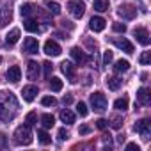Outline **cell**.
Returning <instances> with one entry per match:
<instances>
[{"instance_id": "33", "label": "cell", "mask_w": 151, "mask_h": 151, "mask_svg": "<svg viewBox=\"0 0 151 151\" xmlns=\"http://www.w3.org/2000/svg\"><path fill=\"white\" fill-rule=\"evenodd\" d=\"M139 62H140L142 66H147V64L151 62V52H142V55L139 57Z\"/></svg>"}, {"instance_id": "19", "label": "cell", "mask_w": 151, "mask_h": 151, "mask_svg": "<svg viewBox=\"0 0 151 151\" xmlns=\"http://www.w3.org/2000/svg\"><path fill=\"white\" fill-rule=\"evenodd\" d=\"M23 29H25L27 32H39V23H37L36 20H32V18H25Z\"/></svg>"}, {"instance_id": "24", "label": "cell", "mask_w": 151, "mask_h": 151, "mask_svg": "<svg viewBox=\"0 0 151 151\" xmlns=\"http://www.w3.org/2000/svg\"><path fill=\"white\" fill-rule=\"evenodd\" d=\"M93 7L98 13H105V11H109V0H94Z\"/></svg>"}, {"instance_id": "16", "label": "cell", "mask_w": 151, "mask_h": 151, "mask_svg": "<svg viewBox=\"0 0 151 151\" xmlns=\"http://www.w3.org/2000/svg\"><path fill=\"white\" fill-rule=\"evenodd\" d=\"M69 53H71V59L77 62V64H84L86 60H87V57H86V53L78 48V46H73L71 50H69Z\"/></svg>"}, {"instance_id": "18", "label": "cell", "mask_w": 151, "mask_h": 151, "mask_svg": "<svg viewBox=\"0 0 151 151\" xmlns=\"http://www.w3.org/2000/svg\"><path fill=\"white\" fill-rule=\"evenodd\" d=\"M11 9H7V7H0V29L2 27H6L9 22H11Z\"/></svg>"}, {"instance_id": "42", "label": "cell", "mask_w": 151, "mask_h": 151, "mask_svg": "<svg viewBox=\"0 0 151 151\" xmlns=\"http://www.w3.org/2000/svg\"><path fill=\"white\" fill-rule=\"evenodd\" d=\"M7 146V137L4 133H0V147H6Z\"/></svg>"}, {"instance_id": "36", "label": "cell", "mask_w": 151, "mask_h": 151, "mask_svg": "<svg viewBox=\"0 0 151 151\" xmlns=\"http://www.w3.org/2000/svg\"><path fill=\"white\" fill-rule=\"evenodd\" d=\"M43 69H45V77H46V78H50L52 69H53V64H52L50 60H46V62H43Z\"/></svg>"}, {"instance_id": "32", "label": "cell", "mask_w": 151, "mask_h": 151, "mask_svg": "<svg viewBox=\"0 0 151 151\" xmlns=\"http://www.w3.org/2000/svg\"><path fill=\"white\" fill-rule=\"evenodd\" d=\"M36 123H37V114H36V112H29V114H27V117H25V124L34 126Z\"/></svg>"}, {"instance_id": "11", "label": "cell", "mask_w": 151, "mask_h": 151, "mask_svg": "<svg viewBox=\"0 0 151 151\" xmlns=\"http://www.w3.org/2000/svg\"><path fill=\"white\" fill-rule=\"evenodd\" d=\"M37 93H39L37 86H25V87H23V91H22V94H23V100H25V101H34V100H36V96H37Z\"/></svg>"}, {"instance_id": "23", "label": "cell", "mask_w": 151, "mask_h": 151, "mask_svg": "<svg viewBox=\"0 0 151 151\" xmlns=\"http://www.w3.org/2000/svg\"><path fill=\"white\" fill-rule=\"evenodd\" d=\"M60 121H62V123H66V124H73V123H75V114H73L71 110H68V109H66V110H62V112H60Z\"/></svg>"}, {"instance_id": "20", "label": "cell", "mask_w": 151, "mask_h": 151, "mask_svg": "<svg viewBox=\"0 0 151 151\" xmlns=\"http://www.w3.org/2000/svg\"><path fill=\"white\" fill-rule=\"evenodd\" d=\"M128 69H130V62H128L126 59L116 60V64H114V71H116V73H126Z\"/></svg>"}, {"instance_id": "28", "label": "cell", "mask_w": 151, "mask_h": 151, "mask_svg": "<svg viewBox=\"0 0 151 151\" xmlns=\"http://www.w3.org/2000/svg\"><path fill=\"white\" fill-rule=\"evenodd\" d=\"M45 6L48 7V11H50L52 14H60V6H59L57 2H53V0H46Z\"/></svg>"}, {"instance_id": "27", "label": "cell", "mask_w": 151, "mask_h": 151, "mask_svg": "<svg viewBox=\"0 0 151 151\" xmlns=\"http://www.w3.org/2000/svg\"><path fill=\"white\" fill-rule=\"evenodd\" d=\"M50 89H52L53 93L62 91V80H60L59 77H52V80H50Z\"/></svg>"}, {"instance_id": "40", "label": "cell", "mask_w": 151, "mask_h": 151, "mask_svg": "<svg viewBox=\"0 0 151 151\" xmlns=\"http://www.w3.org/2000/svg\"><path fill=\"white\" fill-rule=\"evenodd\" d=\"M121 123H123V119H121V117H114V119H112V123H110V126H112L114 130H119V128H121Z\"/></svg>"}, {"instance_id": "26", "label": "cell", "mask_w": 151, "mask_h": 151, "mask_svg": "<svg viewBox=\"0 0 151 151\" xmlns=\"http://www.w3.org/2000/svg\"><path fill=\"white\" fill-rule=\"evenodd\" d=\"M114 109L119 110V112H124L128 109V98H117L114 101Z\"/></svg>"}, {"instance_id": "47", "label": "cell", "mask_w": 151, "mask_h": 151, "mask_svg": "<svg viewBox=\"0 0 151 151\" xmlns=\"http://www.w3.org/2000/svg\"><path fill=\"white\" fill-rule=\"evenodd\" d=\"M0 64H2V57H0Z\"/></svg>"}, {"instance_id": "29", "label": "cell", "mask_w": 151, "mask_h": 151, "mask_svg": "<svg viewBox=\"0 0 151 151\" xmlns=\"http://www.w3.org/2000/svg\"><path fill=\"white\" fill-rule=\"evenodd\" d=\"M37 140H39L43 146H48V144L52 142V137H50L45 130H39V132H37Z\"/></svg>"}, {"instance_id": "12", "label": "cell", "mask_w": 151, "mask_h": 151, "mask_svg": "<svg viewBox=\"0 0 151 151\" xmlns=\"http://www.w3.org/2000/svg\"><path fill=\"white\" fill-rule=\"evenodd\" d=\"M37 77H39V64L36 60H29V64H27V78L36 80Z\"/></svg>"}, {"instance_id": "14", "label": "cell", "mask_w": 151, "mask_h": 151, "mask_svg": "<svg viewBox=\"0 0 151 151\" xmlns=\"http://www.w3.org/2000/svg\"><path fill=\"white\" fill-rule=\"evenodd\" d=\"M137 101H139L140 105H149V103H151V93H149L147 87H140V89L137 91Z\"/></svg>"}, {"instance_id": "4", "label": "cell", "mask_w": 151, "mask_h": 151, "mask_svg": "<svg viewBox=\"0 0 151 151\" xmlns=\"http://www.w3.org/2000/svg\"><path fill=\"white\" fill-rule=\"evenodd\" d=\"M68 9H69L71 16H75V18H82L84 13H86V4L82 2V0H69Z\"/></svg>"}, {"instance_id": "43", "label": "cell", "mask_w": 151, "mask_h": 151, "mask_svg": "<svg viewBox=\"0 0 151 151\" xmlns=\"http://www.w3.org/2000/svg\"><path fill=\"white\" fill-rule=\"evenodd\" d=\"M71 101H73V98H71V96H69V94H68V96H64V98H62V103H64V105H69V103H71Z\"/></svg>"}, {"instance_id": "7", "label": "cell", "mask_w": 151, "mask_h": 151, "mask_svg": "<svg viewBox=\"0 0 151 151\" xmlns=\"http://www.w3.org/2000/svg\"><path fill=\"white\" fill-rule=\"evenodd\" d=\"M117 14L121 18H124V20H133L137 16V7H133V6H121L117 9Z\"/></svg>"}, {"instance_id": "25", "label": "cell", "mask_w": 151, "mask_h": 151, "mask_svg": "<svg viewBox=\"0 0 151 151\" xmlns=\"http://www.w3.org/2000/svg\"><path fill=\"white\" fill-rule=\"evenodd\" d=\"M41 124H43V128H52L55 124V117L52 114H43L41 116Z\"/></svg>"}, {"instance_id": "6", "label": "cell", "mask_w": 151, "mask_h": 151, "mask_svg": "<svg viewBox=\"0 0 151 151\" xmlns=\"http://www.w3.org/2000/svg\"><path fill=\"white\" fill-rule=\"evenodd\" d=\"M43 50H45V53L48 55V57H59L60 55V46H59V43L57 41H53V39H48L46 43H45V46H43Z\"/></svg>"}, {"instance_id": "3", "label": "cell", "mask_w": 151, "mask_h": 151, "mask_svg": "<svg viewBox=\"0 0 151 151\" xmlns=\"http://www.w3.org/2000/svg\"><path fill=\"white\" fill-rule=\"evenodd\" d=\"M91 105H93V109L96 112H105L107 110V98H105V94L100 93V91L93 93L91 94Z\"/></svg>"}, {"instance_id": "9", "label": "cell", "mask_w": 151, "mask_h": 151, "mask_svg": "<svg viewBox=\"0 0 151 151\" xmlns=\"http://www.w3.org/2000/svg\"><path fill=\"white\" fill-rule=\"evenodd\" d=\"M23 52H27V53H30V55L37 53V52H39V43H37V39H36V37H27V39L23 41Z\"/></svg>"}, {"instance_id": "39", "label": "cell", "mask_w": 151, "mask_h": 151, "mask_svg": "<svg viewBox=\"0 0 151 151\" xmlns=\"http://www.w3.org/2000/svg\"><path fill=\"white\" fill-rule=\"evenodd\" d=\"M109 126V121L107 119H103V117H100L98 121H96V128H100V130H105Z\"/></svg>"}, {"instance_id": "10", "label": "cell", "mask_w": 151, "mask_h": 151, "mask_svg": "<svg viewBox=\"0 0 151 151\" xmlns=\"http://www.w3.org/2000/svg\"><path fill=\"white\" fill-rule=\"evenodd\" d=\"M112 43H114L119 50H123V52H126V53H133V45H132L128 39H124V37H114Z\"/></svg>"}, {"instance_id": "22", "label": "cell", "mask_w": 151, "mask_h": 151, "mask_svg": "<svg viewBox=\"0 0 151 151\" xmlns=\"http://www.w3.org/2000/svg\"><path fill=\"white\" fill-rule=\"evenodd\" d=\"M121 86H123V80H121L119 77H109V78H107V87H109L110 91H117Z\"/></svg>"}, {"instance_id": "46", "label": "cell", "mask_w": 151, "mask_h": 151, "mask_svg": "<svg viewBox=\"0 0 151 151\" xmlns=\"http://www.w3.org/2000/svg\"><path fill=\"white\" fill-rule=\"evenodd\" d=\"M124 139H126L124 135H119V137H117V142H119V144H123V142H124Z\"/></svg>"}, {"instance_id": "45", "label": "cell", "mask_w": 151, "mask_h": 151, "mask_svg": "<svg viewBox=\"0 0 151 151\" xmlns=\"http://www.w3.org/2000/svg\"><path fill=\"white\" fill-rule=\"evenodd\" d=\"M86 43H87V46H89V48H91V50H96V41H94V43H93V41H89V39H87V41H86Z\"/></svg>"}, {"instance_id": "41", "label": "cell", "mask_w": 151, "mask_h": 151, "mask_svg": "<svg viewBox=\"0 0 151 151\" xmlns=\"http://www.w3.org/2000/svg\"><path fill=\"white\" fill-rule=\"evenodd\" d=\"M78 133H80V135H87V133H91V126H87V124H82V126L78 128Z\"/></svg>"}, {"instance_id": "30", "label": "cell", "mask_w": 151, "mask_h": 151, "mask_svg": "<svg viewBox=\"0 0 151 151\" xmlns=\"http://www.w3.org/2000/svg\"><path fill=\"white\" fill-rule=\"evenodd\" d=\"M32 11H34V6H32V4H23V6L20 7V13H22L23 18H29V16L32 14Z\"/></svg>"}, {"instance_id": "5", "label": "cell", "mask_w": 151, "mask_h": 151, "mask_svg": "<svg viewBox=\"0 0 151 151\" xmlns=\"http://www.w3.org/2000/svg\"><path fill=\"white\" fill-rule=\"evenodd\" d=\"M133 130H135L137 133H140L144 140H147L149 135H151V130H149V119H140V121H137L135 126H133Z\"/></svg>"}, {"instance_id": "38", "label": "cell", "mask_w": 151, "mask_h": 151, "mask_svg": "<svg viewBox=\"0 0 151 151\" xmlns=\"http://www.w3.org/2000/svg\"><path fill=\"white\" fill-rule=\"evenodd\" d=\"M57 137H59V140H68L69 133H68V130H66V128H60V130L57 132Z\"/></svg>"}, {"instance_id": "2", "label": "cell", "mask_w": 151, "mask_h": 151, "mask_svg": "<svg viewBox=\"0 0 151 151\" xmlns=\"http://www.w3.org/2000/svg\"><path fill=\"white\" fill-rule=\"evenodd\" d=\"M13 139H14V144L18 146H29L32 142V132H30V126L29 124H22L14 130L13 133Z\"/></svg>"}, {"instance_id": "15", "label": "cell", "mask_w": 151, "mask_h": 151, "mask_svg": "<svg viewBox=\"0 0 151 151\" xmlns=\"http://www.w3.org/2000/svg\"><path fill=\"white\" fill-rule=\"evenodd\" d=\"M7 80L13 82V84H16V82L22 80V69H20V66H11L7 69Z\"/></svg>"}, {"instance_id": "35", "label": "cell", "mask_w": 151, "mask_h": 151, "mask_svg": "<svg viewBox=\"0 0 151 151\" xmlns=\"http://www.w3.org/2000/svg\"><path fill=\"white\" fill-rule=\"evenodd\" d=\"M112 30H114V32H117V34H124V32H126V25H124V23L116 22V23L112 25Z\"/></svg>"}, {"instance_id": "1", "label": "cell", "mask_w": 151, "mask_h": 151, "mask_svg": "<svg viewBox=\"0 0 151 151\" xmlns=\"http://www.w3.org/2000/svg\"><path fill=\"white\" fill-rule=\"evenodd\" d=\"M18 112V100L11 91L0 93V121H13Z\"/></svg>"}, {"instance_id": "37", "label": "cell", "mask_w": 151, "mask_h": 151, "mask_svg": "<svg viewBox=\"0 0 151 151\" xmlns=\"http://www.w3.org/2000/svg\"><path fill=\"white\" fill-rule=\"evenodd\" d=\"M112 59H114V53H112L110 50H107V52L103 53V64H105V66H109V64L112 62Z\"/></svg>"}, {"instance_id": "44", "label": "cell", "mask_w": 151, "mask_h": 151, "mask_svg": "<svg viewBox=\"0 0 151 151\" xmlns=\"http://www.w3.org/2000/svg\"><path fill=\"white\" fill-rule=\"evenodd\" d=\"M126 149H137V151H139V146H137L135 142H128V144H126Z\"/></svg>"}, {"instance_id": "8", "label": "cell", "mask_w": 151, "mask_h": 151, "mask_svg": "<svg viewBox=\"0 0 151 151\" xmlns=\"http://www.w3.org/2000/svg\"><path fill=\"white\" fill-rule=\"evenodd\" d=\"M133 36L137 37V41H139L142 46H147L149 41H151V39H149V32H147L144 27H137V29L133 30Z\"/></svg>"}, {"instance_id": "17", "label": "cell", "mask_w": 151, "mask_h": 151, "mask_svg": "<svg viewBox=\"0 0 151 151\" xmlns=\"http://www.w3.org/2000/svg\"><path fill=\"white\" fill-rule=\"evenodd\" d=\"M60 69H62V73L66 75V77L69 78V82H75V66H73L71 62L64 60V62L60 64Z\"/></svg>"}, {"instance_id": "34", "label": "cell", "mask_w": 151, "mask_h": 151, "mask_svg": "<svg viewBox=\"0 0 151 151\" xmlns=\"http://www.w3.org/2000/svg\"><path fill=\"white\" fill-rule=\"evenodd\" d=\"M55 103H57V100H55L53 96H45V98L41 100V105H43V107H53Z\"/></svg>"}, {"instance_id": "13", "label": "cell", "mask_w": 151, "mask_h": 151, "mask_svg": "<svg viewBox=\"0 0 151 151\" xmlns=\"http://www.w3.org/2000/svg\"><path fill=\"white\" fill-rule=\"evenodd\" d=\"M105 20L101 18V16H93L91 18V22H89V29L93 30V32H101L103 29H105Z\"/></svg>"}, {"instance_id": "31", "label": "cell", "mask_w": 151, "mask_h": 151, "mask_svg": "<svg viewBox=\"0 0 151 151\" xmlns=\"http://www.w3.org/2000/svg\"><path fill=\"white\" fill-rule=\"evenodd\" d=\"M77 112H78L82 117H86V116L89 114V109H87V105H86L84 101H78V103H77Z\"/></svg>"}, {"instance_id": "21", "label": "cell", "mask_w": 151, "mask_h": 151, "mask_svg": "<svg viewBox=\"0 0 151 151\" xmlns=\"http://www.w3.org/2000/svg\"><path fill=\"white\" fill-rule=\"evenodd\" d=\"M18 41H20V29H13L11 32H7V36H6L7 45H16Z\"/></svg>"}]
</instances>
